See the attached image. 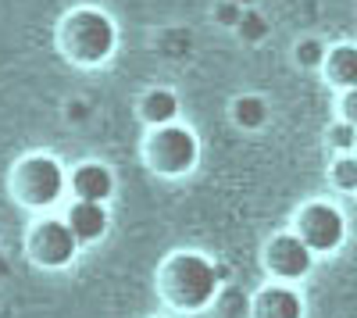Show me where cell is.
I'll use <instances>...</instances> for the list:
<instances>
[{"mask_svg": "<svg viewBox=\"0 0 357 318\" xmlns=\"http://www.w3.org/2000/svg\"><path fill=\"white\" fill-rule=\"evenodd\" d=\"M57 50L65 61L75 68H100L107 65L118 50V25L104 8H72L61 22H57Z\"/></svg>", "mask_w": 357, "mask_h": 318, "instance_id": "obj_1", "label": "cell"}, {"mask_svg": "<svg viewBox=\"0 0 357 318\" xmlns=\"http://www.w3.org/2000/svg\"><path fill=\"white\" fill-rule=\"evenodd\" d=\"M218 265L197 250H175L158 268V294L175 311H200L218 297Z\"/></svg>", "mask_w": 357, "mask_h": 318, "instance_id": "obj_2", "label": "cell"}, {"mask_svg": "<svg viewBox=\"0 0 357 318\" xmlns=\"http://www.w3.org/2000/svg\"><path fill=\"white\" fill-rule=\"evenodd\" d=\"M8 190L25 211H50L68 193V176L57 158L50 154H25L15 161Z\"/></svg>", "mask_w": 357, "mask_h": 318, "instance_id": "obj_3", "label": "cell"}, {"mask_svg": "<svg viewBox=\"0 0 357 318\" xmlns=\"http://www.w3.org/2000/svg\"><path fill=\"white\" fill-rule=\"evenodd\" d=\"M197 158H200V143L193 136V129L186 126H158L146 132L143 139V161L151 172L165 179H178V176H190L197 168Z\"/></svg>", "mask_w": 357, "mask_h": 318, "instance_id": "obj_4", "label": "cell"}, {"mask_svg": "<svg viewBox=\"0 0 357 318\" xmlns=\"http://www.w3.org/2000/svg\"><path fill=\"white\" fill-rule=\"evenodd\" d=\"M79 240L72 236V229L65 218H40L25 236V250L40 268H68L79 257Z\"/></svg>", "mask_w": 357, "mask_h": 318, "instance_id": "obj_5", "label": "cell"}, {"mask_svg": "<svg viewBox=\"0 0 357 318\" xmlns=\"http://www.w3.org/2000/svg\"><path fill=\"white\" fill-rule=\"evenodd\" d=\"M296 236H301L314 254H333L343 236H347V222H343V211L329 200H311L296 211Z\"/></svg>", "mask_w": 357, "mask_h": 318, "instance_id": "obj_6", "label": "cell"}, {"mask_svg": "<svg viewBox=\"0 0 357 318\" xmlns=\"http://www.w3.org/2000/svg\"><path fill=\"white\" fill-rule=\"evenodd\" d=\"M314 265V250L296 236V233H279L264 247V268L275 275V282H296L304 279Z\"/></svg>", "mask_w": 357, "mask_h": 318, "instance_id": "obj_7", "label": "cell"}, {"mask_svg": "<svg viewBox=\"0 0 357 318\" xmlns=\"http://www.w3.org/2000/svg\"><path fill=\"white\" fill-rule=\"evenodd\" d=\"M68 193L75 200H93V204H107L114 197V172L104 161H82L68 176Z\"/></svg>", "mask_w": 357, "mask_h": 318, "instance_id": "obj_8", "label": "cell"}, {"mask_svg": "<svg viewBox=\"0 0 357 318\" xmlns=\"http://www.w3.org/2000/svg\"><path fill=\"white\" fill-rule=\"evenodd\" d=\"M65 222L79 243H97L111 229V211L107 204H93V200H72L65 211Z\"/></svg>", "mask_w": 357, "mask_h": 318, "instance_id": "obj_9", "label": "cell"}, {"mask_svg": "<svg viewBox=\"0 0 357 318\" xmlns=\"http://www.w3.org/2000/svg\"><path fill=\"white\" fill-rule=\"evenodd\" d=\"M250 318H304V301L289 282H272L254 297Z\"/></svg>", "mask_w": 357, "mask_h": 318, "instance_id": "obj_10", "label": "cell"}, {"mask_svg": "<svg viewBox=\"0 0 357 318\" xmlns=\"http://www.w3.org/2000/svg\"><path fill=\"white\" fill-rule=\"evenodd\" d=\"M325 79H329L336 90H354L357 86V43H340L325 54Z\"/></svg>", "mask_w": 357, "mask_h": 318, "instance_id": "obj_11", "label": "cell"}, {"mask_svg": "<svg viewBox=\"0 0 357 318\" xmlns=\"http://www.w3.org/2000/svg\"><path fill=\"white\" fill-rule=\"evenodd\" d=\"M136 114H139V122L151 126V129L172 126V122L178 119V97H175L172 90H146V93L139 97Z\"/></svg>", "mask_w": 357, "mask_h": 318, "instance_id": "obj_12", "label": "cell"}, {"mask_svg": "<svg viewBox=\"0 0 357 318\" xmlns=\"http://www.w3.org/2000/svg\"><path fill=\"white\" fill-rule=\"evenodd\" d=\"M232 122L240 126V129H261V126L268 122V104H264V97H254V93L240 97V100L232 104Z\"/></svg>", "mask_w": 357, "mask_h": 318, "instance_id": "obj_13", "label": "cell"}, {"mask_svg": "<svg viewBox=\"0 0 357 318\" xmlns=\"http://www.w3.org/2000/svg\"><path fill=\"white\" fill-rule=\"evenodd\" d=\"M329 179L336 190L357 193V154H336V161L329 168Z\"/></svg>", "mask_w": 357, "mask_h": 318, "instance_id": "obj_14", "label": "cell"}, {"mask_svg": "<svg viewBox=\"0 0 357 318\" xmlns=\"http://www.w3.org/2000/svg\"><path fill=\"white\" fill-rule=\"evenodd\" d=\"M329 143H333L336 154H357V126L340 119V122L329 129Z\"/></svg>", "mask_w": 357, "mask_h": 318, "instance_id": "obj_15", "label": "cell"}, {"mask_svg": "<svg viewBox=\"0 0 357 318\" xmlns=\"http://www.w3.org/2000/svg\"><path fill=\"white\" fill-rule=\"evenodd\" d=\"M325 43H318V40H304L301 47H296V65L301 68H321L325 65Z\"/></svg>", "mask_w": 357, "mask_h": 318, "instance_id": "obj_16", "label": "cell"}, {"mask_svg": "<svg viewBox=\"0 0 357 318\" xmlns=\"http://www.w3.org/2000/svg\"><path fill=\"white\" fill-rule=\"evenodd\" d=\"M340 114H343V122H354V126H357V86L343 93V100H340Z\"/></svg>", "mask_w": 357, "mask_h": 318, "instance_id": "obj_17", "label": "cell"}]
</instances>
